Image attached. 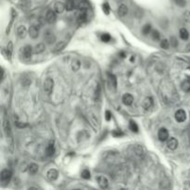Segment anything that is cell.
<instances>
[{"label":"cell","instance_id":"cell-18","mask_svg":"<svg viewBox=\"0 0 190 190\" xmlns=\"http://www.w3.org/2000/svg\"><path fill=\"white\" fill-rule=\"evenodd\" d=\"M77 7H78L79 10H81V11H88V9H90V5L86 1L80 2L79 4L77 5Z\"/></svg>","mask_w":190,"mask_h":190},{"label":"cell","instance_id":"cell-23","mask_svg":"<svg viewBox=\"0 0 190 190\" xmlns=\"http://www.w3.org/2000/svg\"><path fill=\"white\" fill-rule=\"evenodd\" d=\"M181 88L184 92H189L190 91V80H185L181 84Z\"/></svg>","mask_w":190,"mask_h":190},{"label":"cell","instance_id":"cell-17","mask_svg":"<svg viewBox=\"0 0 190 190\" xmlns=\"http://www.w3.org/2000/svg\"><path fill=\"white\" fill-rule=\"evenodd\" d=\"M45 49V45L43 43L37 44L36 47H34V54H40L42 52H44Z\"/></svg>","mask_w":190,"mask_h":190},{"label":"cell","instance_id":"cell-1","mask_svg":"<svg viewBox=\"0 0 190 190\" xmlns=\"http://www.w3.org/2000/svg\"><path fill=\"white\" fill-rule=\"evenodd\" d=\"M54 87V81L51 78H47L44 82V91L47 95L51 94V92L53 91Z\"/></svg>","mask_w":190,"mask_h":190},{"label":"cell","instance_id":"cell-4","mask_svg":"<svg viewBox=\"0 0 190 190\" xmlns=\"http://www.w3.org/2000/svg\"><path fill=\"white\" fill-rule=\"evenodd\" d=\"M174 117L178 122H183L186 120V113L184 110H178L176 112H175Z\"/></svg>","mask_w":190,"mask_h":190},{"label":"cell","instance_id":"cell-15","mask_svg":"<svg viewBox=\"0 0 190 190\" xmlns=\"http://www.w3.org/2000/svg\"><path fill=\"white\" fill-rule=\"evenodd\" d=\"M17 34L20 38H24L27 34V29L24 25H20L17 28Z\"/></svg>","mask_w":190,"mask_h":190},{"label":"cell","instance_id":"cell-11","mask_svg":"<svg viewBox=\"0 0 190 190\" xmlns=\"http://www.w3.org/2000/svg\"><path fill=\"white\" fill-rule=\"evenodd\" d=\"M133 102V97L132 96L131 94H124V96H122V103L126 106H130V105H132V103Z\"/></svg>","mask_w":190,"mask_h":190},{"label":"cell","instance_id":"cell-21","mask_svg":"<svg viewBox=\"0 0 190 190\" xmlns=\"http://www.w3.org/2000/svg\"><path fill=\"white\" fill-rule=\"evenodd\" d=\"M108 83H110L111 87L116 89V87H117V79H116V77L113 74H110V73L108 74Z\"/></svg>","mask_w":190,"mask_h":190},{"label":"cell","instance_id":"cell-22","mask_svg":"<svg viewBox=\"0 0 190 190\" xmlns=\"http://www.w3.org/2000/svg\"><path fill=\"white\" fill-rule=\"evenodd\" d=\"M55 153V146H54V142L52 141L48 144V146L47 147V154L48 156H52Z\"/></svg>","mask_w":190,"mask_h":190},{"label":"cell","instance_id":"cell-36","mask_svg":"<svg viewBox=\"0 0 190 190\" xmlns=\"http://www.w3.org/2000/svg\"><path fill=\"white\" fill-rule=\"evenodd\" d=\"M102 8H103V11L105 12L108 15V13H110V6H108V3H104L103 4V7H102Z\"/></svg>","mask_w":190,"mask_h":190},{"label":"cell","instance_id":"cell-2","mask_svg":"<svg viewBox=\"0 0 190 190\" xmlns=\"http://www.w3.org/2000/svg\"><path fill=\"white\" fill-rule=\"evenodd\" d=\"M11 176H12V172L10 170H8V169H4V170L1 172V175H0L1 181L2 183H4V184L9 183L10 181V179H11Z\"/></svg>","mask_w":190,"mask_h":190},{"label":"cell","instance_id":"cell-10","mask_svg":"<svg viewBox=\"0 0 190 190\" xmlns=\"http://www.w3.org/2000/svg\"><path fill=\"white\" fill-rule=\"evenodd\" d=\"M167 147L169 149L171 150H175L177 149L178 147V141L176 138H174V137H171L170 139L168 140L167 142Z\"/></svg>","mask_w":190,"mask_h":190},{"label":"cell","instance_id":"cell-7","mask_svg":"<svg viewBox=\"0 0 190 190\" xmlns=\"http://www.w3.org/2000/svg\"><path fill=\"white\" fill-rule=\"evenodd\" d=\"M44 38L45 42H47V44H53L54 42L56 41V36H54V34L52 33L50 31H47L45 33V36H44Z\"/></svg>","mask_w":190,"mask_h":190},{"label":"cell","instance_id":"cell-3","mask_svg":"<svg viewBox=\"0 0 190 190\" xmlns=\"http://www.w3.org/2000/svg\"><path fill=\"white\" fill-rule=\"evenodd\" d=\"M22 49V56L25 59H30L32 57V54L34 52V48L31 45H25Z\"/></svg>","mask_w":190,"mask_h":190},{"label":"cell","instance_id":"cell-30","mask_svg":"<svg viewBox=\"0 0 190 190\" xmlns=\"http://www.w3.org/2000/svg\"><path fill=\"white\" fill-rule=\"evenodd\" d=\"M169 47H170V42H169L167 39H163L160 42V47L163 49H168Z\"/></svg>","mask_w":190,"mask_h":190},{"label":"cell","instance_id":"cell-25","mask_svg":"<svg viewBox=\"0 0 190 190\" xmlns=\"http://www.w3.org/2000/svg\"><path fill=\"white\" fill-rule=\"evenodd\" d=\"M66 47V42L65 41H60L56 45V47H54V52H59L61 51L63 48Z\"/></svg>","mask_w":190,"mask_h":190},{"label":"cell","instance_id":"cell-31","mask_svg":"<svg viewBox=\"0 0 190 190\" xmlns=\"http://www.w3.org/2000/svg\"><path fill=\"white\" fill-rule=\"evenodd\" d=\"M110 39H111V37H110V36L108 34H103L101 36V40H102V42H105V43H108V42H110Z\"/></svg>","mask_w":190,"mask_h":190},{"label":"cell","instance_id":"cell-39","mask_svg":"<svg viewBox=\"0 0 190 190\" xmlns=\"http://www.w3.org/2000/svg\"><path fill=\"white\" fill-rule=\"evenodd\" d=\"M112 135L115 136V137H120V136L124 135V133H122V131H113V133H112Z\"/></svg>","mask_w":190,"mask_h":190},{"label":"cell","instance_id":"cell-32","mask_svg":"<svg viewBox=\"0 0 190 190\" xmlns=\"http://www.w3.org/2000/svg\"><path fill=\"white\" fill-rule=\"evenodd\" d=\"M150 30H151V26L149 25V24H146V25L143 27L142 33H143L144 34H145V36H147V34H149Z\"/></svg>","mask_w":190,"mask_h":190},{"label":"cell","instance_id":"cell-29","mask_svg":"<svg viewBox=\"0 0 190 190\" xmlns=\"http://www.w3.org/2000/svg\"><path fill=\"white\" fill-rule=\"evenodd\" d=\"M129 128L130 130H131L132 132H135V133H137L138 132V126H137V124H135V122L131 121L129 124Z\"/></svg>","mask_w":190,"mask_h":190},{"label":"cell","instance_id":"cell-40","mask_svg":"<svg viewBox=\"0 0 190 190\" xmlns=\"http://www.w3.org/2000/svg\"><path fill=\"white\" fill-rule=\"evenodd\" d=\"M105 118H106V120H107L108 122L111 120V113H110V110H107L106 111V113H105Z\"/></svg>","mask_w":190,"mask_h":190},{"label":"cell","instance_id":"cell-19","mask_svg":"<svg viewBox=\"0 0 190 190\" xmlns=\"http://www.w3.org/2000/svg\"><path fill=\"white\" fill-rule=\"evenodd\" d=\"M65 6H66V10L71 11V10H72L73 9L76 8L75 0H67L66 3H65Z\"/></svg>","mask_w":190,"mask_h":190},{"label":"cell","instance_id":"cell-41","mask_svg":"<svg viewBox=\"0 0 190 190\" xmlns=\"http://www.w3.org/2000/svg\"><path fill=\"white\" fill-rule=\"evenodd\" d=\"M120 56H121V58H124L125 57V54L124 53V52H121V53H120Z\"/></svg>","mask_w":190,"mask_h":190},{"label":"cell","instance_id":"cell-8","mask_svg":"<svg viewBox=\"0 0 190 190\" xmlns=\"http://www.w3.org/2000/svg\"><path fill=\"white\" fill-rule=\"evenodd\" d=\"M97 184L98 185L100 186L101 188H107L108 185V179L105 177V176H102V175H100V176H97Z\"/></svg>","mask_w":190,"mask_h":190},{"label":"cell","instance_id":"cell-37","mask_svg":"<svg viewBox=\"0 0 190 190\" xmlns=\"http://www.w3.org/2000/svg\"><path fill=\"white\" fill-rule=\"evenodd\" d=\"M152 38L154 40H159L160 39V33H159V32H158V31H153Z\"/></svg>","mask_w":190,"mask_h":190},{"label":"cell","instance_id":"cell-24","mask_svg":"<svg viewBox=\"0 0 190 190\" xmlns=\"http://www.w3.org/2000/svg\"><path fill=\"white\" fill-rule=\"evenodd\" d=\"M6 51H7V57L9 59L11 58L12 56V51H13V44L11 41L9 42L8 45H7V48H6Z\"/></svg>","mask_w":190,"mask_h":190},{"label":"cell","instance_id":"cell-20","mask_svg":"<svg viewBox=\"0 0 190 190\" xmlns=\"http://www.w3.org/2000/svg\"><path fill=\"white\" fill-rule=\"evenodd\" d=\"M19 7L22 9H28L31 7V1L30 0H20Z\"/></svg>","mask_w":190,"mask_h":190},{"label":"cell","instance_id":"cell-13","mask_svg":"<svg viewBox=\"0 0 190 190\" xmlns=\"http://www.w3.org/2000/svg\"><path fill=\"white\" fill-rule=\"evenodd\" d=\"M66 9V6H65V4L64 3H62L61 1H59V2H57V3H55V5H54V10L57 13H62L64 10Z\"/></svg>","mask_w":190,"mask_h":190},{"label":"cell","instance_id":"cell-14","mask_svg":"<svg viewBox=\"0 0 190 190\" xmlns=\"http://www.w3.org/2000/svg\"><path fill=\"white\" fill-rule=\"evenodd\" d=\"M128 13V8L127 6L124 4H121L118 8V15L120 17H124L127 15Z\"/></svg>","mask_w":190,"mask_h":190},{"label":"cell","instance_id":"cell-33","mask_svg":"<svg viewBox=\"0 0 190 190\" xmlns=\"http://www.w3.org/2000/svg\"><path fill=\"white\" fill-rule=\"evenodd\" d=\"M183 17H184V20L185 22L190 23V10H186L184 13V15H183Z\"/></svg>","mask_w":190,"mask_h":190},{"label":"cell","instance_id":"cell-35","mask_svg":"<svg viewBox=\"0 0 190 190\" xmlns=\"http://www.w3.org/2000/svg\"><path fill=\"white\" fill-rule=\"evenodd\" d=\"M174 3L179 7H185L186 5L185 0H174Z\"/></svg>","mask_w":190,"mask_h":190},{"label":"cell","instance_id":"cell-16","mask_svg":"<svg viewBox=\"0 0 190 190\" xmlns=\"http://www.w3.org/2000/svg\"><path fill=\"white\" fill-rule=\"evenodd\" d=\"M29 34H30V37L33 38V39H36V38H37L38 36H39V32H38L37 27H36L34 25L31 26L30 29H29Z\"/></svg>","mask_w":190,"mask_h":190},{"label":"cell","instance_id":"cell-26","mask_svg":"<svg viewBox=\"0 0 190 190\" xmlns=\"http://www.w3.org/2000/svg\"><path fill=\"white\" fill-rule=\"evenodd\" d=\"M179 34H180L181 39H183V40H187L188 37H189L188 32L186 29H185V28H182V29L180 30V32H179Z\"/></svg>","mask_w":190,"mask_h":190},{"label":"cell","instance_id":"cell-34","mask_svg":"<svg viewBox=\"0 0 190 190\" xmlns=\"http://www.w3.org/2000/svg\"><path fill=\"white\" fill-rule=\"evenodd\" d=\"M90 172L88 171V170H83V172H82V177L83 178V179H89L90 178Z\"/></svg>","mask_w":190,"mask_h":190},{"label":"cell","instance_id":"cell-6","mask_svg":"<svg viewBox=\"0 0 190 190\" xmlns=\"http://www.w3.org/2000/svg\"><path fill=\"white\" fill-rule=\"evenodd\" d=\"M158 137L160 141H166L169 138V133L166 128H160L159 133H158Z\"/></svg>","mask_w":190,"mask_h":190},{"label":"cell","instance_id":"cell-9","mask_svg":"<svg viewBox=\"0 0 190 190\" xmlns=\"http://www.w3.org/2000/svg\"><path fill=\"white\" fill-rule=\"evenodd\" d=\"M47 176L48 178V180L55 181L57 180V178L59 177V172L57 170H55V169H50V170H48L47 172Z\"/></svg>","mask_w":190,"mask_h":190},{"label":"cell","instance_id":"cell-42","mask_svg":"<svg viewBox=\"0 0 190 190\" xmlns=\"http://www.w3.org/2000/svg\"><path fill=\"white\" fill-rule=\"evenodd\" d=\"M133 60H135V58L132 57V58H131V61H133Z\"/></svg>","mask_w":190,"mask_h":190},{"label":"cell","instance_id":"cell-27","mask_svg":"<svg viewBox=\"0 0 190 190\" xmlns=\"http://www.w3.org/2000/svg\"><path fill=\"white\" fill-rule=\"evenodd\" d=\"M80 68H81V62L78 60V59H74L72 63V70L73 72H77V71H79Z\"/></svg>","mask_w":190,"mask_h":190},{"label":"cell","instance_id":"cell-28","mask_svg":"<svg viewBox=\"0 0 190 190\" xmlns=\"http://www.w3.org/2000/svg\"><path fill=\"white\" fill-rule=\"evenodd\" d=\"M37 172H38V166L36 163H32L29 166V172L32 175H34L36 174Z\"/></svg>","mask_w":190,"mask_h":190},{"label":"cell","instance_id":"cell-38","mask_svg":"<svg viewBox=\"0 0 190 190\" xmlns=\"http://www.w3.org/2000/svg\"><path fill=\"white\" fill-rule=\"evenodd\" d=\"M171 45H172L174 47H176L178 45V42H177L176 38H175V37H172L171 38Z\"/></svg>","mask_w":190,"mask_h":190},{"label":"cell","instance_id":"cell-5","mask_svg":"<svg viewBox=\"0 0 190 190\" xmlns=\"http://www.w3.org/2000/svg\"><path fill=\"white\" fill-rule=\"evenodd\" d=\"M45 20L48 23H54L57 20V16H56V11L54 10H48L45 14Z\"/></svg>","mask_w":190,"mask_h":190},{"label":"cell","instance_id":"cell-12","mask_svg":"<svg viewBox=\"0 0 190 190\" xmlns=\"http://www.w3.org/2000/svg\"><path fill=\"white\" fill-rule=\"evenodd\" d=\"M153 106V99L152 97H146L145 99H144L143 103H142V107L145 108V110H149Z\"/></svg>","mask_w":190,"mask_h":190}]
</instances>
